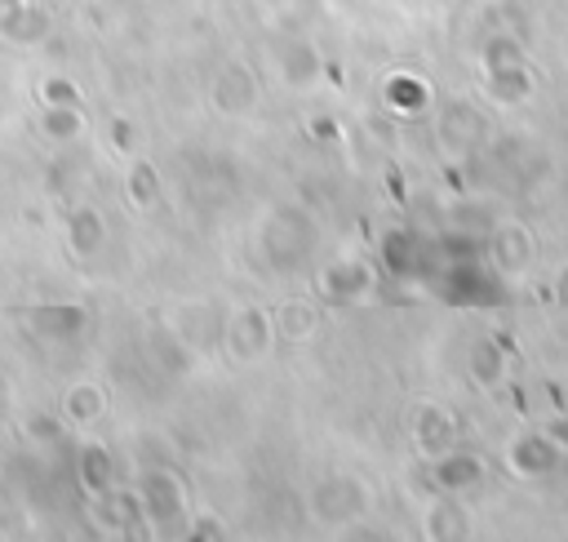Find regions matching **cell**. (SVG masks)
<instances>
[{"label": "cell", "mask_w": 568, "mask_h": 542, "mask_svg": "<svg viewBox=\"0 0 568 542\" xmlns=\"http://www.w3.org/2000/svg\"><path fill=\"white\" fill-rule=\"evenodd\" d=\"M133 493L142 506V524H151V533H186V484L178 471L151 466L138 475Z\"/></svg>", "instance_id": "6da1fadb"}, {"label": "cell", "mask_w": 568, "mask_h": 542, "mask_svg": "<svg viewBox=\"0 0 568 542\" xmlns=\"http://www.w3.org/2000/svg\"><path fill=\"white\" fill-rule=\"evenodd\" d=\"M311 218L293 204L275 209L266 222H262V258L275 267V271H297L306 258H311Z\"/></svg>", "instance_id": "7a4b0ae2"}, {"label": "cell", "mask_w": 568, "mask_h": 542, "mask_svg": "<svg viewBox=\"0 0 568 542\" xmlns=\"http://www.w3.org/2000/svg\"><path fill=\"white\" fill-rule=\"evenodd\" d=\"M280 342V333H275V320H271V311L266 307H235L231 315H226V324H222V347L240 360V364H257L262 355H271V347Z\"/></svg>", "instance_id": "3957f363"}, {"label": "cell", "mask_w": 568, "mask_h": 542, "mask_svg": "<svg viewBox=\"0 0 568 542\" xmlns=\"http://www.w3.org/2000/svg\"><path fill=\"white\" fill-rule=\"evenodd\" d=\"M364 511V484L351 475H328L311 489V515L320 524H351Z\"/></svg>", "instance_id": "277c9868"}, {"label": "cell", "mask_w": 568, "mask_h": 542, "mask_svg": "<svg viewBox=\"0 0 568 542\" xmlns=\"http://www.w3.org/2000/svg\"><path fill=\"white\" fill-rule=\"evenodd\" d=\"M209 98L222 116H248L257 107V76L248 62H222L213 84H209Z\"/></svg>", "instance_id": "5b68a950"}, {"label": "cell", "mask_w": 568, "mask_h": 542, "mask_svg": "<svg viewBox=\"0 0 568 542\" xmlns=\"http://www.w3.org/2000/svg\"><path fill=\"white\" fill-rule=\"evenodd\" d=\"M368 289H373V267L364 258L342 253V258L324 262V271H320V293L328 302H342L346 307V302H359Z\"/></svg>", "instance_id": "8992f818"}, {"label": "cell", "mask_w": 568, "mask_h": 542, "mask_svg": "<svg viewBox=\"0 0 568 542\" xmlns=\"http://www.w3.org/2000/svg\"><path fill=\"white\" fill-rule=\"evenodd\" d=\"M413 444H417V453L426 462L439 458V453H448V449H457V422H453V413L444 404H422L417 418H413Z\"/></svg>", "instance_id": "52a82bcc"}, {"label": "cell", "mask_w": 568, "mask_h": 542, "mask_svg": "<svg viewBox=\"0 0 568 542\" xmlns=\"http://www.w3.org/2000/svg\"><path fill=\"white\" fill-rule=\"evenodd\" d=\"M62 235H67V253L80 258V262H89V258H98L106 249V218L93 204H75L67 213Z\"/></svg>", "instance_id": "ba28073f"}, {"label": "cell", "mask_w": 568, "mask_h": 542, "mask_svg": "<svg viewBox=\"0 0 568 542\" xmlns=\"http://www.w3.org/2000/svg\"><path fill=\"white\" fill-rule=\"evenodd\" d=\"M555 458H559V444L550 440V435H537V431H524V435H515L510 444H506V462H510V471L515 475H546L550 466H555Z\"/></svg>", "instance_id": "9c48e42d"}, {"label": "cell", "mask_w": 568, "mask_h": 542, "mask_svg": "<svg viewBox=\"0 0 568 542\" xmlns=\"http://www.w3.org/2000/svg\"><path fill=\"white\" fill-rule=\"evenodd\" d=\"M75 480H80V489H84L89 498L111 493V489H115V462H111V449L98 444V440H89V444L75 453Z\"/></svg>", "instance_id": "30bf717a"}, {"label": "cell", "mask_w": 568, "mask_h": 542, "mask_svg": "<svg viewBox=\"0 0 568 542\" xmlns=\"http://www.w3.org/2000/svg\"><path fill=\"white\" fill-rule=\"evenodd\" d=\"M430 475L444 493H457V489H475L484 480V462L475 453H462V449H448L439 458H430Z\"/></svg>", "instance_id": "8fae6325"}, {"label": "cell", "mask_w": 568, "mask_h": 542, "mask_svg": "<svg viewBox=\"0 0 568 542\" xmlns=\"http://www.w3.org/2000/svg\"><path fill=\"white\" fill-rule=\"evenodd\" d=\"M275 58H280L275 71H280V80H284L288 89H306V84L320 80V53H315L306 40H284V49H280Z\"/></svg>", "instance_id": "7c38bea8"}, {"label": "cell", "mask_w": 568, "mask_h": 542, "mask_svg": "<svg viewBox=\"0 0 568 542\" xmlns=\"http://www.w3.org/2000/svg\"><path fill=\"white\" fill-rule=\"evenodd\" d=\"M271 320H275V333H280L284 342H306V338L320 329V307L306 302V298H288V302H280V307L271 311Z\"/></svg>", "instance_id": "4fadbf2b"}, {"label": "cell", "mask_w": 568, "mask_h": 542, "mask_svg": "<svg viewBox=\"0 0 568 542\" xmlns=\"http://www.w3.org/2000/svg\"><path fill=\"white\" fill-rule=\"evenodd\" d=\"M106 413V391L98 382H71V391L62 395V422L67 426H93Z\"/></svg>", "instance_id": "5bb4252c"}, {"label": "cell", "mask_w": 568, "mask_h": 542, "mask_svg": "<svg viewBox=\"0 0 568 542\" xmlns=\"http://www.w3.org/2000/svg\"><path fill=\"white\" fill-rule=\"evenodd\" d=\"M528 258H532V240H528V231L515 227V222H506V227L493 235V262H497L506 275H515V271L528 267Z\"/></svg>", "instance_id": "9a60e30c"}, {"label": "cell", "mask_w": 568, "mask_h": 542, "mask_svg": "<svg viewBox=\"0 0 568 542\" xmlns=\"http://www.w3.org/2000/svg\"><path fill=\"white\" fill-rule=\"evenodd\" d=\"M40 133L49 142H75L84 133L80 102H71V107H40Z\"/></svg>", "instance_id": "2e32d148"}, {"label": "cell", "mask_w": 568, "mask_h": 542, "mask_svg": "<svg viewBox=\"0 0 568 542\" xmlns=\"http://www.w3.org/2000/svg\"><path fill=\"white\" fill-rule=\"evenodd\" d=\"M382 93H386V107H395V111H404V116H413V111H422V107L430 102V89H426L417 76H404V71L390 76Z\"/></svg>", "instance_id": "e0dca14e"}, {"label": "cell", "mask_w": 568, "mask_h": 542, "mask_svg": "<svg viewBox=\"0 0 568 542\" xmlns=\"http://www.w3.org/2000/svg\"><path fill=\"white\" fill-rule=\"evenodd\" d=\"M124 195H129V204L151 209V204L160 200V173H155V164L138 160V164L129 169V178H124Z\"/></svg>", "instance_id": "ac0fdd59"}, {"label": "cell", "mask_w": 568, "mask_h": 542, "mask_svg": "<svg viewBox=\"0 0 568 542\" xmlns=\"http://www.w3.org/2000/svg\"><path fill=\"white\" fill-rule=\"evenodd\" d=\"M84 324V311L80 307H36L31 311V329H53L58 338H67V333H75Z\"/></svg>", "instance_id": "d6986e66"}, {"label": "cell", "mask_w": 568, "mask_h": 542, "mask_svg": "<svg viewBox=\"0 0 568 542\" xmlns=\"http://www.w3.org/2000/svg\"><path fill=\"white\" fill-rule=\"evenodd\" d=\"M484 89H488L497 102H524V93H528V76H524V67H501V71H488Z\"/></svg>", "instance_id": "ffe728a7"}, {"label": "cell", "mask_w": 568, "mask_h": 542, "mask_svg": "<svg viewBox=\"0 0 568 542\" xmlns=\"http://www.w3.org/2000/svg\"><path fill=\"white\" fill-rule=\"evenodd\" d=\"M36 98H40V107H71V102H80V84L71 80V76H40V84H36Z\"/></svg>", "instance_id": "44dd1931"}, {"label": "cell", "mask_w": 568, "mask_h": 542, "mask_svg": "<svg viewBox=\"0 0 568 542\" xmlns=\"http://www.w3.org/2000/svg\"><path fill=\"white\" fill-rule=\"evenodd\" d=\"M484 67L488 71H501V67H524V49L510 40V36H493L484 44Z\"/></svg>", "instance_id": "7402d4cb"}, {"label": "cell", "mask_w": 568, "mask_h": 542, "mask_svg": "<svg viewBox=\"0 0 568 542\" xmlns=\"http://www.w3.org/2000/svg\"><path fill=\"white\" fill-rule=\"evenodd\" d=\"M470 373H475L484 387H493V382L501 378V351H497L493 342H479V347L470 351Z\"/></svg>", "instance_id": "603a6c76"}, {"label": "cell", "mask_w": 568, "mask_h": 542, "mask_svg": "<svg viewBox=\"0 0 568 542\" xmlns=\"http://www.w3.org/2000/svg\"><path fill=\"white\" fill-rule=\"evenodd\" d=\"M457 524H462V511H457V506H435V511L426 515V533H430V538H453V533H462Z\"/></svg>", "instance_id": "cb8c5ba5"}, {"label": "cell", "mask_w": 568, "mask_h": 542, "mask_svg": "<svg viewBox=\"0 0 568 542\" xmlns=\"http://www.w3.org/2000/svg\"><path fill=\"white\" fill-rule=\"evenodd\" d=\"M62 426H67L62 418H53V413H36V418L27 422V435H31V440H44V444H49V440H58V435H62Z\"/></svg>", "instance_id": "d4e9b609"}, {"label": "cell", "mask_w": 568, "mask_h": 542, "mask_svg": "<svg viewBox=\"0 0 568 542\" xmlns=\"http://www.w3.org/2000/svg\"><path fill=\"white\" fill-rule=\"evenodd\" d=\"M27 9H31V0H0V36L4 40L18 31V22L27 18Z\"/></svg>", "instance_id": "484cf974"}, {"label": "cell", "mask_w": 568, "mask_h": 542, "mask_svg": "<svg viewBox=\"0 0 568 542\" xmlns=\"http://www.w3.org/2000/svg\"><path fill=\"white\" fill-rule=\"evenodd\" d=\"M186 524H191V529H186L191 538H222V533H226L217 515H186Z\"/></svg>", "instance_id": "4316f807"}]
</instances>
